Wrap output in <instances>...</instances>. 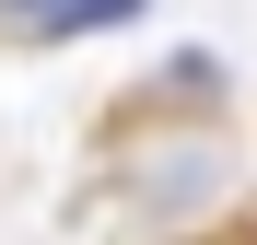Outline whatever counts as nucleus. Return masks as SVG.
<instances>
[{"label": "nucleus", "mask_w": 257, "mask_h": 245, "mask_svg": "<svg viewBox=\"0 0 257 245\" xmlns=\"http://www.w3.org/2000/svg\"><path fill=\"white\" fill-rule=\"evenodd\" d=\"M234 187V152L222 140H152V152H128V198H141L152 222H187V210H210V198Z\"/></svg>", "instance_id": "obj_1"}, {"label": "nucleus", "mask_w": 257, "mask_h": 245, "mask_svg": "<svg viewBox=\"0 0 257 245\" xmlns=\"http://www.w3.org/2000/svg\"><path fill=\"white\" fill-rule=\"evenodd\" d=\"M141 0H0V47H59V35H94Z\"/></svg>", "instance_id": "obj_2"}]
</instances>
